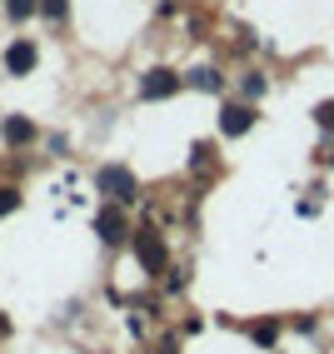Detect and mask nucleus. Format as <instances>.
Segmentation results:
<instances>
[{
    "mask_svg": "<svg viewBox=\"0 0 334 354\" xmlns=\"http://www.w3.org/2000/svg\"><path fill=\"white\" fill-rule=\"evenodd\" d=\"M10 209H20V190H10V185H0V215H10Z\"/></svg>",
    "mask_w": 334,
    "mask_h": 354,
    "instance_id": "f8f14e48",
    "label": "nucleus"
},
{
    "mask_svg": "<svg viewBox=\"0 0 334 354\" xmlns=\"http://www.w3.org/2000/svg\"><path fill=\"white\" fill-rule=\"evenodd\" d=\"M254 125V110L250 105H225V115H220V130L225 135H245Z\"/></svg>",
    "mask_w": 334,
    "mask_h": 354,
    "instance_id": "39448f33",
    "label": "nucleus"
},
{
    "mask_svg": "<svg viewBox=\"0 0 334 354\" xmlns=\"http://www.w3.org/2000/svg\"><path fill=\"white\" fill-rule=\"evenodd\" d=\"M135 254H140V265H145L150 274H165V234L160 230L140 225L135 230Z\"/></svg>",
    "mask_w": 334,
    "mask_h": 354,
    "instance_id": "f257e3e1",
    "label": "nucleus"
},
{
    "mask_svg": "<svg viewBox=\"0 0 334 354\" xmlns=\"http://www.w3.org/2000/svg\"><path fill=\"white\" fill-rule=\"evenodd\" d=\"M125 234H130L125 215H120V209H115V205H105V209H100V240H105V245H120Z\"/></svg>",
    "mask_w": 334,
    "mask_h": 354,
    "instance_id": "20e7f679",
    "label": "nucleus"
},
{
    "mask_svg": "<svg viewBox=\"0 0 334 354\" xmlns=\"http://www.w3.org/2000/svg\"><path fill=\"white\" fill-rule=\"evenodd\" d=\"M40 15H45V20H55V26H60V20L70 15V0H40Z\"/></svg>",
    "mask_w": 334,
    "mask_h": 354,
    "instance_id": "6e6552de",
    "label": "nucleus"
},
{
    "mask_svg": "<svg viewBox=\"0 0 334 354\" xmlns=\"http://www.w3.org/2000/svg\"><path fill=\"white\" fill-rule=\"evenodd\" d=\"M185 80L175 75V70H150V80L140 85V100H165V95H175Z\"/></svg>",
    "mask_w": 334,
    "mask_h": 354,
    "instance_id": "f03ea898",
    "label": "nucleus"
},
{
    "mask_svg": "<svg viewBox=\"0 0 334 354\" xmlns=\"http://www.w3.org/2000/svg\"><path fill=\"white\" fill-rule=\"evenodd\" d=\"M240 90H245V100H259V95H265V75H259V70H250Z\"/></svg>",
    "mask_w": 334,
    "mask_h": 354,
    "instance_id": "9d476101",
    "label": "nucleus"
},
{
    "mask_svg": "<svg viewBox=\"0 0 334 354\" xmlns=\"http://www.w3.org/2000/svg\"><path fill=\"white\" fill-rule=\"evenodd\" d=\"M195 85L200 90H220V70H195Z\"/></svg>",
    "mask_w": 334,
    "mask_h": 354,
    "instance_id": "ddd939ff",
    "label": "nucleus"
},
{
    "mask_svg": "<svg viewBox=\"0 0 334 354\" xmlns=\"http://www.w3.org/2000/svg\"><path fill=\"white\" fill-rule=\"evenodd\" d=\"M315 120H319V130H334V100H324V105L315 110Z\"/></svg>",
    "mask_w": 334,
    "mask_h": 354,
    "instance_id": "4468645a",
    "label": "nucleus"
},
{
    "mask_svg": "<svg viewBox=\"0 0 334 354\" xmlns=\"http://www.w3.org/2000/svg\"><path fill=\"white\" fill-rule=\"evenodd\" d=\"M250 335H254L259 344H275V339H279V324H275V319H265V324H250Z\"/></svg>",
    "mask_w": 334,
    "mask_h": 354,
    "instance_id": "9b49d317",
    "label": "nucleus"
},
{
    "mask_svg": "<svg viewBox=\"0 0 334 354\" xmlns=\"http://www.w3.org/2000/svg\"><path fill=\"white\" fill-rule=\"evenodd\" d=\"M6 10H10L15 20H30V15L40 10V0H6Z\"/></svg>",
    "mask_w": 334,
    "mask_h": 354,
    "instance_id": "1a4fd4ad",
    "label": "nucleus"
},
{
    "mask_svg": "<svg viewBox=\"0 0 334 354\" xmlns=\"http://www.w3.org/2000/svg\"><path fill=\"white\" fill-rule=\"evenodd\" d=\"M100 185H110V190H125V200L135 195V185H130V175H125V170H105V175H100Z\"/></svg>",
    "mask_w": 334,
    "mask_h": 354,
    "instance_id": "0eeeda50",
    "label": "nucleus"
},
{
    "mask_svg": "<svg viewBox=\"0 0 334 354\" xmlns=\"http://www.w3.org/2000/svg\"><path fill=\"white\" fill-rule=\"evenodd\" d=\"M0 135H6V145H30V140H35V125L26 120V115H10V120L0 125Z\"/></svg>",
    "mask_w": 334,
    "mask_h": 354,
    "instance_id": "423d86ee",
    "label": "nucleus"
},
{
    "mask_svg": "<svg viewBox=\"0 0 334 354\" xmlns=\"http://www.w3.org/2000/svg\"><path fill=\"white\" fill-rule=\"evenodd\" d=\"M0 335H6V319H0Z\"/></svg>",
    "mask_w": 334,
    "mask_h": 354,
    "instance_id": "2eb2a0df",
    "label": "nucleus"
},
{
    "mask_svg": "<svg viewBox=\"0 0 334 354\" xmlns=\"http://www.w3.org/2000/svg\"><path fill=\"white\" fill-rule=\"evenodd\" d=\"M35 60H40L35 40H15L10 50H6V70H10V75H30V70H35Z\"/></svg>",
    "mask_w": 334,
    "mask_h": 354,
    "instance_id": "7ed1b4c3",
    "label": "nucleus"
}]
</instances>
